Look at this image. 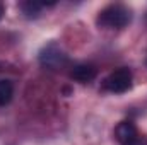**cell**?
<instances>
[{
  "label": "cell",
  "instance_id": "6da1fadb",
  "mask_svg": "<svg viewBox=\"0 0 147 145\" xmlns=\"http://www.w3.org/2000/svg\"><path fill=\"white\" fill-rule=\"evenodd\" d=\"M132 21V10L123 3H110L98 14V26L106 29H123Z\"/></svg>",
  "mask_w": 147,
  "mask_h": 145
},
{
  "label": "cell",
  "instance_id": "7a4b0ae2",
  "mask_svg": "<svg viewBox=\"0 0 147 145\" xmlns=\"http://www.w3.org/2000/svg\"><path fill=\"white\" fill-rule=\"evenodd\" d=\"M38 60H39V63H41L45 68L58 70V68H62V67L67 65L69 56H67V53L62 50V46H60L58 43L51 41V43H48L46 46L41 48V51H39V55H38Z\"/></svg>",
  "mask_w": 147,
  "mask_h": 145
},
{
  "label": "cell",
  "instance_id": "3957f363",
  "mask_svg": "<svg viewBox=\"0 0 147 145\" xmlns=\"http://www.w3.org/2000/svg\"><path fill=\"white\" fill-rule=\"evenodd\" d=\"M132 87V72L128 68H118L111 72L103 84L105 91H110L113 94H123Z\"/></svg>",
  "mask_w": 147,
  "mask_h": 145
},
{
  "label": "cell",
  "instance_id": "277c9868",
  "mask_svg": "<svg viewBox=\"0 0 147 145\" xmlns=\"http://www.w3.org/2000/svg\"><path fill=\"white\" fill-rule=\"evenodd\" d=\"M139 137V130L135 126L134 121L130 119H125V121H120L115 128V138L118 140V144L121 145H130L134 144Z\"/></svg>",
  "mask_w": 147,
  "mask_h": 145
},
{
  "label": "cell",
  "instance_id": "5b68a950",
  "mask_svg": "<svg viewBox=\"0 0 147 145\" xmlns=\"http://www.w3.org/2000/svg\"><path fill=\"white\" fill-rule=\"evenodd\" d=\"M96 75H98V70L91 63H79V65H75L72 70H70V79L80 82V84L92 82L96 79Z\"/></svg>",
  "mask_w": 147,
  "mask_h": 145
},
{
  "label": "cell",
  "instance_id": "8992f818",
  "mask_svg": "<svg viewBox=\"0 0 147 145\" xmlns=\"http://www.w3.org/2000/svg\"><path fill=\"white\" fill-rule=\"evenodd\" d=\"M46 5H53V2H51V3H46V2H36V0H26V2H22L19 7H21L22 14H24L28 19H34V17H38V15L41 14V9L46 7Z\"/></svg>",
  "mask_w": 147,
  "mask_h": 145
},
{
  "label": "cell",
  "instance_id": "52a82bcc",
  "mask_svg": "<svg viewBox=\"0 0 147 145\" xmlns=\"http://www.w3.org/2000/svg\"><path fill=\"white\" fill-rule=\"evenodd\" d=\"M14 96V85L7 79H0V106H7L12 101Z\"/></svg>",
  "mask_w": 147,
  "mask_h": 145
},
{
  "label": "cell",
  "instance_id": "ba28073f",
  "mask_svg": "<svg viewBox=\"0 0 147 145\" xmlns=\"http://www.w3.org/2000/svg\"><path fill=\"white\" fill-rule=\"evenodd\" d=\"M130 145H147V138L144 137V135H142V137L139 135V137H137V140H135L134 144H130Z\"/></svg>",
  "mask_w": 147,
  "mask_h": 145
},
{
  "label": "cell",
  "instance_id": "9c48e42d",
  "mask_svg": "<svg viewBox=\"0 0 147 145\" xmlns=\"http://www.w3.org/2000/svg\"><path fill=\"white\" fill-rule=\"evenodd\" d=\"M2 15H3V5L0 3V19H2Z\"/></svg>",
  "mask_w": 147,
  "mask_h": 145
}]
</instances>
